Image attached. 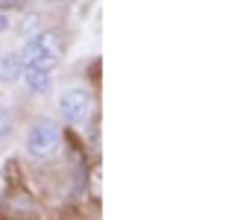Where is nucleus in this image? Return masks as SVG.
Wrapping results in <instances>:
<instances>
[{
    "label": "nucleus",
    "instance_id": "nucleus-8",
    "mask_svg": "<svg viewBox=\"0 0 252 220\" xmlns=\"http://www.w3.org/2000/svg\"><path fill=\"white\" fill-rule=\"evenodd\" d=\"M21 6V0H0V9L6 12V9H18Z\"/></svg>",
    "mask_w": 252,
    "mask_h": 220
},
{
    "label": "nucleus",
    "instance_id": "nucleus-9",
    "mask_svg": "<svg viewBox=\"0 0 252 220\" xmlns=\"http://www.w3.org/2000/svg\"><path fill=\"white\" fill-rule=\"evenodd\" d=\"M6 27H9V18H6V12H3V9H0V32H3V30H6Z\"/></svg>",
    "mask_w": 252,
    "mask_h": 220
},
{
    "label": "nucleus",
    "instance_id": "nucleus-10",
    "mask_svg": "<svg viewBox=\"0 0 252 220\" xmlns=\"http://www.w3.org/2000/svg\"><path fill=\"white\" fill-rule=\"evenodd\" d=\"M50 3H70V0H50Z\"/></svg>",
    "mask_w": 252,
    "mask_h": 220
},
{
    "label": "nucleus",
    "instance_id": "nucleus-5",
    "mask_svg": "<svg viewBox=\"0 0 252 220\" xmlns=\"http://www.w3.org/2000/svg\"><path fill=\"white\" fill-rule=\"evenodd\" d=\"M24 71V59L21 53H9V56H0V82H15Z\"/></svg>",
    "mask_w": 252,
    "mask_h": 220
},
{
    "label": "nucleus",
    "instance_id": "nucleus-7",
    "mask_svg": "<svg viewBox=\"0 0 252 220\" xmlns=\"http://www.w3.org/2000/svg\"><path fill=\"white\" fill-rule=\"evenodd\" d=\"M12 129H15V121H12V115L0 109V144L12 138Z\"/></svg>",
    "mask_w": 252,
    "mask_h": 220
},
{
    "label": "nucleus",
    "instance_id": "nucleus-2",
    "mask_svg": "<svg viewBox=\"0 0 252 220\" xmlns=\"http://www.w3.org/2000/svg\"><path fill=\"white\" fill-rule=\"evenodd\" d=\"M59 109H62V115H64L67 124H85V121L91 118V112H94V100H91L88 91H82V88H70V91H64L62 94Z\"/></svg>",
    "mask_w": 252,
    "mask_h": 220
},
{
    "label": "nucleus",
    "instance_id": "nucleus-1",
    "mask_svg": "<svg viewBox=\"0 0 252 220\" xmlns=\"http://www.w3.org/2000/svg\"><path fill=\"white\" fill-rule=\"evenodd\" d=\"M59 141H62V132L53 121H38L32 129H30V138H27V150L30 156L35 158H47L59 150Z\"/></svg>",
    "mask_w": 252,
    "mask_h": 220
},
{
    "label": "nucleus",
    "instance_id": "nucleus-3",
    "mask_svg": "<svg viewBox=\"0 0 252 220\" xmlns=\"http://www.w3.org/2000/svg\"><path fill=\"white\" fill-rule=\"evenodd\" d=\"M21 59H24V65H41V68H50L56 59L35 41V38H30L27 41V47H24V53H21Z\"/></svg>",
    "mask_w": 252,
    "mask_h": 220
},
{
    "label": "nucleus",
    "instance_id": "nucleus-6",
    "mask_svg": "<svg viewBox=\"0 0 252 220\" xmlns=\"http://www.w3.org/2000/svg\"><path fill=\"white\" fill-rule=\"evenodd\" d=\"M35 41H38V44H41V47L59 62V56H62V50H64V41H62V35H59L56 30H44V32H38Z\"/></svg>",
    "mask_w": 252,
    "mask_h": 220
},
{
    "label": "nucleus",
    "instance_id": "nucleus-4",
    "mask_svg": "<svg viewBox=\"0 0 252 220\" xmlns=\"http://www.w3.org/2000/svg\"><path fill=\"white\" fill-rule=\"evenodd\" d=\"M21 73H24L30 91H35V94L47 91V85H50V73H47V68H41V65H24Z\"/></svg>",
    "mask_w": 252,
    "mask_h": 220
}]
</instances>
